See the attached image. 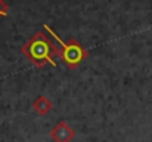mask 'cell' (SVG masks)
I'll use <instances>...</instances> for the list:
<instances>
[{"mask_svg": "<svg viewBox=\"0 0 152 142\" xmlns=\"http://www.w3.org/2000/svg\"><path fill=\"white\" fill-rule=\"evenodd\" d=\"M22 53L37 67L43 68L46 64L56 67V58H61V50L42 31H37L24 46Z\"/></svg>", "mask_w": 152, "mask_h": 142, "instance_id": "1", "label": "cell"}, {"mask_svg": "<svg viewBox=\"0 0 152 142\" xmlns=\"http://www.w3.org/2000/svg\"><path fill=\"white\" fill-rule=\"evenodd\" d=\"M45 28L49 31L50 36H53V39L61 45V47H62V49H61V58H62V61L66 64L68 68L75 70V68L87 58V50L81 46L75 39H69L68 42H64V40H61V37L52 30L48 24H45Z\"/></svg>", "mask_w": 152, "mask_h": 142, "instance_id": "2", "label": "cell"}, {"mask_svg": "<svg viewBox=\"0 0 152 142\" xmlns=\"http://www.w3.org/2000/svg\"><path fill=\"white\" fill-rule=\"evenodd\" d=\"M52 139L55 142H71L75 136V132L68 126L66 121H59L50 132Z\"/></svg>", "mask_w": 152, "mask_h": 142, "instance_id": "3", "label": "cell"}, {"mask_svg": "<svg viewBox=\"0 0 152 142\" xmlns=\"http://www.w3.org/2000/svg\"><path fill=\"white\" fill-rule=\"evenodd\" d=\"M33 107H34V111H36L37 114L45 116V114H48L52 110V102L46 96H39V98L34 101Z\"/></svg>", "mask_w": 152, "mask_h": 142, "instance_id": "4", "label": "cell"}, {"mask_svg": "<svg viewBox=\"0 0 152 142\" xmlns=\"http://www.w3.org/2000/svg\"><path fill=\"white\" fill-rule=\"evenodd\" d=\"M7 10H9V6L4 1H0V16H6Z\"/></svg>", "mask_w": 152, "mask_h": 142, "instance_id": "5", "label": "cell"}, {"mask_svg": "<svg viewBox=\"0 0 152 142\" xmlns=\"http://www.w3.org/2000/svg\"><path fill=\"white\" fill-rule=\"evenodd\" d=\"M0 1H3V0H0Z\"/></svg>", "mask_w": 152, "mask_h": 142, "instance_id": "6", "label": "cell"}]
</instances>
